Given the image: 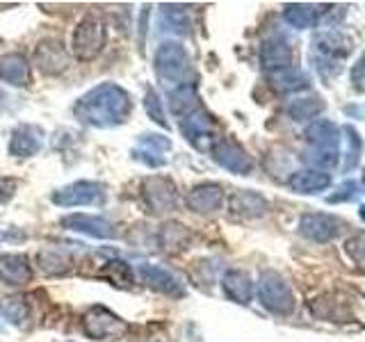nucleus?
I'll use <instances>...</instances> for the list:
<instances>
[{
  "label": "nucleus",
  "instance_id": "1",
  "mask_svg": "<svg viewBox=\"0 0 365 342\" xmlns=\"http://www.w3.org/2000/svg\"><path fill=\"white\" fill-rule=\"evenodd\" d=\"M133 103L128 91L114 83H103L76 103V117L80 123L91 125V128H114V125L125 123L130 117Z\"/></svg>",
  "mask_w": 365,
  "mask_h": 342
},
{
  "label": "nucleus",
  "instance_id": "2",
  "mask_svg": "<svg viewBox=\"0 0 365 342\" xmlns=\"http://www.w3.org/2000/svg\"><path fill=\"white\" fill-rule=\"evenodd\" d=\"M155 76L163 80L165 85H185V76L190 71L187 51L176 41H165L158 46L153 57Z\"/></svg>",
  "mask_w": 365,
  "mask_h": 342
},
{
  "label": "nucleus",
  "instance_id": "3",
  "mask_svg": "<svg viewBox=\"0 0 365 342\" xmlns=\"http://www.w3.org/2000/svg\"><path fill=\"white\" fill-rule=\"evenodd\" d=\"M258 299H260L262 308H267V311L274 315H290L294 308V296H292L288 281L274 269H267L260 274Z\"/></svg>",
  "mask_w": 365,
  "mask_h": 342
},
{
  "label": "nucleus",
  "instance_id": "4",
  "mask_svg": "<svg viewBox=\"0 0 365 342\" xmlns=\"http://www.w3.org/2000/svg\"><path fill=\"white\" fill-rule=\"evenodd\" d=\"M106 41H108V30L103 26V21L94 14H87L73 30L71 48L80 62H91L103 51Z\"/></svg>",
  "mask_w": 365,
  "mask_h": 342
},
{
  "label": "nucleus",
  "instance_id": "5",
  "mask_svg": "<svg viewBox=\"0 0 365 342\" xmlns=\"http://www.w3.org/2000/svg\"><path fill=\"white\" fill-rule=\"evenodd\" d=\"M80 326L89 340H119L128 331V324L106 306H91L80 319Z\"/></svg>",
  "mask_w": 365,
  "mask_h": 342
},
{
  "label": "nucleus",
  "instance_id": "6",
  "mask_svg": "<svg viewBox=\"0 0 365 342\" xmlns=\"http://www.w3.org/2000/svg\"><path fill=\"white\" fill-rule=\"evenodd\" d=\"M53 203L60 208H76V205H103L106 203V187L94 180H78L57 190Z\"/></svg>",
  "mask_w": 365,
  "mask_h": 342
},
{
  "label": "nucleus",
  "instance_id": "7",
  "mask_svg": "<svg viewBox=\"0 0 365 342\" xmlns=\"http://www.w3.org/2000/svg\"><path fill=\"white\" fill-rule=\"evenodd\" d=\"M142 199L151 214L171 212V210H176V203H178L176 185L165 176H151V178H146L142 185Z\"/></svg>",
  "mask_w": 365,
  "mask_h": 342
},
{
  "label": "nucleus",
  "instance_id": "8",
  "mask_svg": "<svg viewBox=\"0 0 365 342\" xmlns=\"http://www.w3.org/2000/svg\"><path fill=\"white\" fill-rule=\"evenodd\" d=\"M342 228H345V222L331 212H308L299 219V233L317 244H327L336 239L342 233Z\"/></svg>",
  "mask_w": 365,
  "mask_h": 342
},
{
  "label": "nucleus",
  "instance_id": "9",
  "mask_svg": "<svg viewBox=\"0 0 365 342\" xmlns=\"http://www.w3.org/2000/svg\"><path fill=\"white\" fill-rule=\"evenodd\" d=\"M210 153L215 157V162L220 167H224L226 171H231V174L249 176L251 171H254V162H251V157L247 155V151L235 140H231V137L217 140L212 144V148H210Z\"/></svg>",
  "mask_w": 365,
  "mask_h": 342
},
{
  "label": "nucleus",
  "instance_id": "10",
  "mask_svg": "<svg viewBox=\"0 0 365 342\" xmlns=\"http://www.w3.org/2000/svg\"><path fill=\"white\" fill-rule=\"evenodd\" d=\"M340 135H342V130L329 119L313 121L304 133L308 146H311V151H315V153H336V155L340 151Z\"/></svg>",
  "mask_w": 365,
  "mask_h": 342
},
{
  "label": "nucleus",
  "instance_id": "11",
  "mask_svg": "<svg viewBox=\"0 0 365 342\" xmlns=\"http://www.w3.org/2000/svg\"><path fill=\"white\" fill-rule=\"evenodd\" d=\"M34 64L46 76H60L68 66V53L60 39H43L34 48Z\"/></svg>",
  "mask_w": 365,
  "mask_h": 342
},
{
  "label": "nucleus",
  "instance_id": "12",
  "mask_svg": "<svg viewBox=\"0 0 365 342\" xmlns=\"http://www.w3.org/2000/svg\"><path fill=\"white\" fill-rule=\"evenodd\" d=\"M180 133L182 137L194 144L197 148H212V119L208 112L203 110H194L192 114L180 119Z\"/></svg>",
  "mask_w": 365,
  "mask_h": 342
},
{
  "label": "nucleus",
  "instance_id": "13",
  "mask_svg": "<svg viewBox=\"0 0 365 342\" xmlns=\"http://www.w3.org/2000/svg\"><path fill=\"white\" fill-rule=\"evenodd\" d=\"M62 226L68 228V231L83 233L96 239H108L114 235V228L110 222H106L103 217H96V214H87V212H71L62 217Z\"/></svg>",
  "mask_w": 365,
  "mask_h": 342
},
{
  "label": "nucleus",
  "instance_id": "14",
  "mask_svg": "<svg viewBox=\"0 0 365 342\" xmlns=\"http://www.w3.org/2000/svg\"><path fill=\"white\" fill-rule=\"evenodd\" d=\"M269 210V203L262 194L254 190H237L228 199V212H233L245 219H258Z\"/></svg>",
  "mask_w": 365,
  "mask_h": 342
},
{
  "label": "nucleus",
  "instance_id": "15",
  "mask_svg": "<svg viewBox=\"0 0 365 342\" xmlns=\"http://www.w3.org/2000/svg\"><path fill=\"white\" fill-rule=\"evenodd\" d=\"M187 208L192 212L199 214H210L215 210L222 208L224 203V190L217 182H201V185L192 187V192L187 194Z\"/></svg>",
  "mask_w": 365,
  "mask_h": 342
},
{
  "label": "nucleus",
  "instance_id": "16",
  "mask_svg": "<svg viewBox=\"0 0 365 342\" xmlns=\"http://www.w3.org/2000/svg\"><path fill=\"white\" fill-rule=\"evenodd\" d=\"M260 64L267 73L283 71L292 66V48L283 37H269L260 48Z\"/></svg>",
  "mask_w": 365,
  "mask_h": 342
},
{
  "label": "nucleus",
  "instance_id": "17",
  "mask_svg": "<svg viewBox=\"0 0 365 342\" xmlns=\"http://www.w3.org/2000/svg\"><path fill=\"white\" fill-rule=\"evenodd\" d=\"M43 142V130L39 125H19V128L11 133V140H9V155L14 157H32L39 153Z\"/></svg>",
  "mask_w": 365,
  "mask_h": 342
},
{
  "label": "nucleus",
  "instance_id": "18",
  "mask_svg": "<svg viewBox=\"0 0 365 342\" xmlns=\"http://www.w3.org/2000/svg\"><path fill=\"white\" fill-rule=\"evenodd\" d=\"M313 46H315V53L317 57H324V60H334V62H340L345 60V57L351 53V39L345 37L342 32H324V34H317L313 39Z\"/></svg>",
  "mask_w": 365,
  "mask_h": 342
},
{
  "label": "nucleus",
  "instance_id": "19",
  "mask_svg": "<svg viewBox=\"0 0 365 342\" xmlns=\"http://www.w3.org/2000/svg\"><path fill=\"white\" fill-rule=\"evenodd\" d=\"M222 288H224V294L228 296V299L240 304V306L251 304V296H254V281H251V276L245 269L224 271Z\"/></svg>",
  "mask_w": 365,
  "mask_h": 342
},
{
  "label": "nucleus",
  "instance_id": "20",
  "mask_svg": "<svg viewBox=\"0 0 365 342\" xmlns=\"http://www.w3.org/2000/svg\"><path fill=\"white\" fill-rule=\"evenodd\" d=\"M140 276L142 281L155 292H163L169 296H182V285L180 281L171 274L169 269L160 267V265H142L140 267Z\"/></svg>",
  "mask_w": 365,
  "mask_h": 342
},
{
  "label": "nucleus",
  "instance_id": "21",
  "mask_svg": "<svg viewBox=\"0 0 365 342\" xmlns=\"http://www.w3.org/2000/svg\"><path fill=\"white\" fill-rule=\"evenodd\" d=\"M331 185V174L322 169H299L288 178V187L297 194H319Z\"/></svg>",
  "mask_w": 365,
  "mask_h": 342
},
{
  "label": "nucleus",
  "instance_id": "22",
  "mask_svg": "<svg viewBox=\"0 0 365 342\" xmlns=\"http://www.w3.org/2000/svg\"><path fill=\"white\" fill-rule=\"evenodd\" d=\"M32 279V267L23 254L0 256V281L7 285H26Z\"/></svg>",
  "mask_w": 365,
  "mask_h": 342
},
{
  "label": "nucleus",
  "instance_id": "23",
  "mask_svg": "<svg viewBox=\"0 0 365 342\" xmlns=\"http://www.w3.org/2000/svg\"><path fill=\"white\" fill-rule=\"evenodd\" d=\"M0 80L14 87L30 85V64L21 53H9L0 57Z\"/></svg>",
  "mask_w": 365,
  "mask_h": 342
},
{
  "label": "nucleus",
  "instance_id": "24",
  "mask_svg": "<svg viewBox=\"0 0 365 342\" xmlns=\"http://www.w3.org/2000/svg\"><path fill=\"white\" fill-rule=\"evenodd\" d=\"M37 265L46 276H64L71 271L73 258L62 249H41L37 254Z\"/></svg>",
  "mask_w": 365,
  "mask_h": 342
},
{
  "label": "nucleus",
  "instance_id": "25",
  "mask_svg": "<svg viewBox=\"0 0 365 342\" xmlns=\"http://www.w3.org/2000/svg\"><path fill=\"white\" fill-rule=\"evenodd\" d=\"M267 78H269V85L277 91H283V94H290V91H302V89L308 87V83H311V78H308L302 68H297V66L267 73Z\"/></svg>",
  "mask_w": 365,
  "mask_h": 342
},
{
  "label": "nucleus",
  "instance_id": "26",
  "mask_svg": "<svg viewBox=\"0 0 365 342\" xmlns=\"http://www.w3.org/2000/svg\"><path fill=\"white\" fill-rule=\"evenodd\" d=\"M197 87L194 83L178 85L169 91V110L176 114V117H187L194 110H197Z\"/></svg>",
  "mask_w": 365,
  "mask_h": 342
},
{
  "label": "nucleus",
  "instance_id": "27",
  "mask_svg": "<svg viewBox=\"0 0 365 342\" xmlns=\"http://www.w3.org/2000/svg\"><path fill=\"white\" fill-rule=\"evenodd\" d=\"M283 19L288 26L294 30H308L315 28L319 21V11L313 5H304V3H290L283 7Z\"/></svg>",
  "mask_w": 365,
  "mask_h": 342
},
{
  "label": "nucleus",
  "instance_id": "28",
  "mask_svg": "<svg viewBox=\"0 0 365 342\" xmlns=\"http://www.w3.org/2000/svg\"><path fill=\"white\" fill-rule=\"evenodd\" d=\"M190 231L182 224H176V222H169L160 228L158 233V242L165 251H171V254H176V251H182L187 249L190 244Z\"/></svg>",
  "mask_w": 365,
  "mask_h": 342
},
{
  "label": "nucleus",
  "instance_id": "29",
  "mask_svg": "<svg viewBox=\"0 0 365 342\" xmlns=\"http://www.w3.org/2000/svg\"><path fill=\"white\" fill-rule=\"evenodd\" d=\"M98 276L101 279H108L112 285H117V288H133V283H135V271H133V267L128 265V262L117 260V258L108 260L106 265L101 267Z\"/></svg>",
  "mask_w": 365,
  "mask_h": 342
},
{
  "label": "nucleus",
  "instance_id": "30",
  "mask_svg": "<svg viewBox=\"0 0 365 342\" xmlns=\"http://www.w3.org/2000/svg\"><path fill=\"white\" fill-rule=\"evenodd\" d=\"M322 110H324V103L319 100L315 94L292 98L288 105H285V112H288L294 121H311L317 117V114H322Z\"/></svg>",
  "mask_w": 365,
  "mask_h": 342
},
{
  "label": "nucleus",
  "instance_id": "31",
  "mask_svg": "<svg viewBox=\"0 0 365 342\" xmlns=\"http://www.w3.org/2000/svg\"><path fill=\"white\" fill-rule=\"evenodd\" d=\"M0 313H3V317L9 319L11 324L23 326V322H26L30 315V308L23 296H11V299H5L0 304Z\"/></svg>",
  "mask_w": 365,
  "mask_h": 342
},
{
  "label": "nucleus",
  "instance_id": "32",
  "mask_svg": "<svg viewBox=\"0 0 365 342\" xmlns=\"http://www.w3.org/2000/svg\"><path fill=\"white\" fill-rule=\"evenodd\" d=\"M342 135H347V162H345V171H351L359 167V160H361V151H363V142H361V135L356 133L354 125H342Z\"/></svg>",
  "mask_w": 365,
  "mask_h": 342
},
{
  "label": "nucleus",
  "instance_id": "33",
  "mask_svg": "<svg viewBox=\"0 0 365 342\" xmlns=\"http://www.w3.org/2000/svg\"><path fill=\"white\" fill-rule=\"evenodd\" d=\"M171 32H178V34H185L187 32V14L182 7H176V5H165L163 7V26H167Z\"/></svg>",
  "mask_w": 365,
  "mask_h": 342
},
{
  "label": "nucleus",
  "instance_id": "34",
  "mask_svg": "<svg viewBox=\"0 0 365 342\" xmlns=\"http://www.w3.org/2000/svg\"><path fill=\"white\" fill-rule=\"evenodd\" d=\"M144 108H146V114L151 117L158 125H163V128H169V123L165 119V108H163V100H160L158 91H146L144 96Z\"/></svg>",
  "mask_w": 365,
  "mask_h": 342
},
{
  "label": "nucleus",
  "instance_id": "35",
  "mask_svg": "<svg viewBox=\"0 0 365 342\" xmlns=\"http://www.w3.org/2000/svg\"><path fill=\"white\" fill-rule=\"evenodd\" d=\"M345 251H347V256L354 262H356L361 269H365V233L351 235L345 242Z\"/></svg>",
  "mask_w": 365,
  "mask_h": 342
},
{
  "label": "nucleus",
  "instance_id": "36",
  "mask_svg": "<svg viewBox=\"0 0 365 342\" xmlns=\"http://www.w3.org/2000/svg\"><path fill=\"white\" fill-rule=\"evenodd\" d=\"M356 194H359V182L356 180H347L336 190V194L327 197V203H345V201L356 199Z\"/></svg>",
  "mask_w": 365,
  "mask_h": 342
},
{
  "label": "nucleus",
  "instance_id": "37",
  "mask_svg": "<svg viewBox=\"0 0 365 342\" xmlns=\"http://www.w3.org/2000/svg\"><path fill=\"white\" fill-rule=\"evenodd\" d=\"M351 85L354 89L365 91V55H361V60L351 68Z\"/></svg>",
  "mask_w": 365,
  "mask_h": 342
},
{
  "label": "nucleus",
  "instance_id": "38",
  "mask_svg": "<svg viewBox=\"0 0 365 342\" xmlns=\"http://www.w3.org/2000/svg\"><path fill=\"white\" fill-rule=\"evenodd\" d=\"M19 182L14 178H0V203H7L16 194Z\"/></svg>",
  "mask_w": 365,
  "mask_h": 342
},
{
  "label": "nucleus",
  "instance_id": "39",
  "mask_svg": "<svg viewBox=\"0 0 365 342\" xmlns=\"http://www.w3.org/2000/svg\"><path fill=\"white\" fill-rule=\"evenodd\" d=\"M361 219H363V222H365V203H363V205H361Z\"/></svg>",
  "mask_w": 365,
  "mask_h": 342
},
{
  "label": "nucleus",
  "instance_id": "40",
  "mask_svg": "<svg viewBox=\"0 0 365 342\" xmlns=\"http://www.w3.org/2000/svg\"><path fill=\"white\" fill-rule=\"evenodd\" d=\"M363 185H365V178H363Z\"/></svg>",
  "mask_w": 365,
  "mask_h": 342
},
{
  "label": "nucleus",
  "instance_id": "41",
  "mask_svg": "<svg viewBox=\"0 0 365 342\" xmlns=\"http://www.w3.org/2000/svg\"><path fill=\"white\" fill-rule=\"evenodd\" d=\"M0 237H3V235H0Z\"/></svg>",
  "mask_w": 365,
  "mask_h": 342
}]
</instances>
